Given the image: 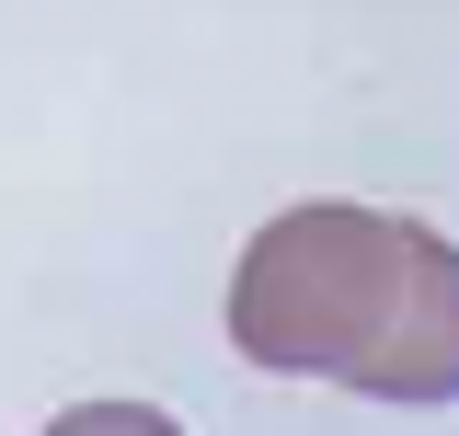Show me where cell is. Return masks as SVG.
Segmentation results:
<instances>
[{"label":"cell","instance_id":"cell-1","mask_svg":"<svg viewBox=\"0 0 459 436\" xmlns=\"http://www.w3.org/2000/svg\"><path fill=\"white\" fill-rule=\"evenodd\" d=\"M230 344L264 379L448 402L459 390V253L425 218L356 207V196L276 207L230 265Z\"/></svg>","mask_w":459,"mask_h":436},{"label":"cell","instance_id":"cell-2","mask_svg":"<svg viewBox=\"0 0 459 436\" xmlns=\"http://www.w3.org/2000/svg\"><path fill=\"white\" fill-rule=\"evenodd\" d=\"M47 436H184L172 414H150V402H69Z\"/></svg>","mask_w":459,"mask_h":436}]
</instances>
